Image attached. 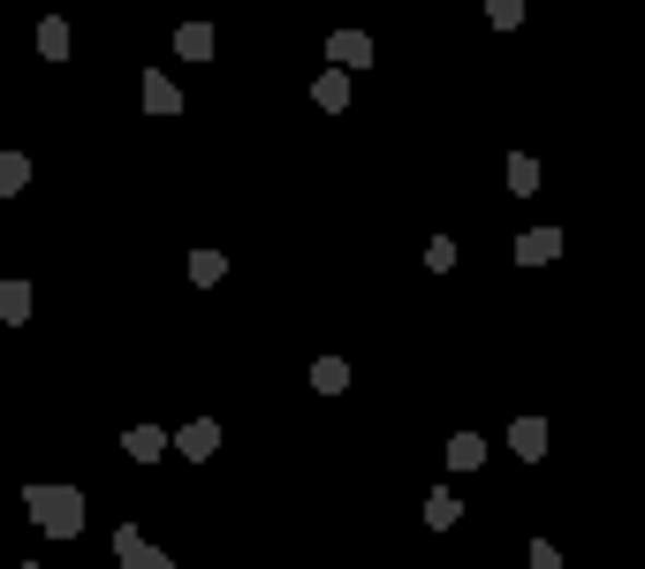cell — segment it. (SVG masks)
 Segmentation results:
<instances>
[{"mask_svg": "<svg viewBox=\"0 0 645 569\" xmlns=\"http://www.w3.org/2000/svg\"><path fill=\"white\" fill-rule=\"evenodd\" d=\"M0 319H8V327L31 319V282H0Z\"/></svg>", "mask_w": 645, "mask_h": 569, "instance_id": "cell-12", "label": "cell"}, {"mask_svg": "<svg viewBox=\"0 0 645 569\" xmlns=\"http://www.w3.org/2000/svg\"><path fill=\"white\" fill-rule=\"evenodd\" d=\"M486 463V440L479 432H456V440H449V471H479Z\"/></svg>", "mask_w": 645, "mask_h": 569, "instance_id": "cell-11", "label": "cell"}, {"mask_svg": "<svg viewBox=\"0 0 645 569\" xmlns=\"http://www.w3.org/2000/svg\"><path fill=\"white\" fill-rule=\"evenodd\" d=\"M23 182H31V159L23 152H0V198H15Z\"/></svg>", "mask_w": 645, "mask_h": 569, "instance_id": "cell-16", "label": "cell"}, {"mask_svg": "<svg viewBox=\"0 0 645 569\" xmlns=\"http://www.w3.org/2000/svg\"><path fill=\"white\" fill-rule=\"evenodd\" d=\"M547 259H562V228H524L516 236V266H547Z\"/></svg>", "mask_w": 645, "mask_h": 569, "instance_id": "cell-3", "label": "cell"}, {"mask_svg": "<svg viewBox=\"0 0 645 569\" xmlns=\"http://www.w3.org/2000/svg\"><path fill=\"white\" fill-rule=\"evenodd\" d=\"M145 115H182V92H175V84H167L160 69H153V76H145Z\"/></svg>", "mask_w": 645, "mask_h": 569, "instance_id": "cell-9", "label": "cell"}, {"mask_svg": "<svg viewBox=\"0 0 645 569\" xmlns=\"http://www.w3.org/2000/svg\"><path fill=\"white\" fill-rule=\"evenodd\" d=\"M312 99H320L326 115H342V107H349V69H326L320 84H312Z\"/></svg>", "mask_w": 645, "mask_h": 569, "instance_id": "cell-8", "label": "cell"}, {"mask_svg": "<svg viewBox=\"0 0 645 569\" xmlns=\"http://www.w3.org/2000/svg\"><path fill=\"white\" fill-rule=\"evenodd\" d=\"M426 266H433V274H449V266H456V244H449V236H433V244H426Z\"/></svg>", "mask_w": 645, "mask_h": 569, "instance_id": "cell-20", "label": "cell"}, {"mask_svg": "<svg viewBox=\"0 0 645 569\" xmlns=\"http://www.w3.org/2000/svg\"><path fill=\"white\" fill-rule=\"evenodd\" d=\"M122 455H130V463H160L167 455V426H130L122 432Z\"/></svg>", "mask_w": 645, "mask_h": 569, "instance_id": "cell-6", "label": "cell"}, {"mask_svg": "<svg viewBox=\"0 0 645 569\" xmlns=\"http://www.w3.org/2000/svg\"><path fill=\"white\" fill-rule=\"evenodd\" d=\"M23 509H31V524H38L46 540H76V532H84V494H76V486H31Z\"/></svg>", "mask_w": 645, "mask_h": 569, "instance_id": "cell-1", "label": "cell"}, {"mask_svg": "<svg viewBox=\"0 0 645 569\" xmlns=\"http://www.w3.org/2000/svg\"><path fill=\"white\" fill-rule=\"evenodd\" d=\"M312 388H320V395H342V388H349V365H342V357H320V365H312Z\"/></svg>", "mask_w": 645, "mask_h": 569, "instance_id": "cell-15", "label": "cell"}, {"mask_svg": "<svg viewBox=\"0 0 645 569\" xmlns=\"http://www.w3.org/2000/svg\"><path fill=\"white\" fill-rule=\"evenodd\" d=\"M486 15H493V31H516L524 23V0H486Z\"/></svg>", "mask_w": 645, "mask_h": 569, "instance_id": "cell-19", "label": "cell"}, {"mask_svg": "<svg viewBox=\"0 0 645 569\" xmlns=\"http://www.w3.org/2000/svg\"><path fill=\"white\" fill-rule=\"evenodd\" d=\"M326 61H334V69H365V61H372V38H365V31H334V38H326Z\"/></svg>", "mask_w": 645, "mask_h": 569, "instance_id": "cell-5", "label": "cell"}, {"mask_svg": "<svg viewBox=\"0 0 645 569\" xmlns=\"http://www.w3.org/2000/svg\"><path fill=\"white\" fill-rule=\"evenodd\" d=\"M456 509H464L456 494H433V501H426V524H433V532H449V524H456Z\"/></svg>", "mask_w": 645, "mask_h": 569, "instance_id": "cell-18", "label": "cell"}, {"mask_svg": "<svg viewBox=\"0 0 645 569\" xmlns=\"http://www.w3.org/2000/svg\"><path fill=\"white\" fill-rule=\"evenodd\" d=\"M23 569H38V562H23Z\"/></svg>", "mask_w": 645, "mask_h": 569, "instance_id": "cell-22", "label": "cell"}, {"mask_svg": "<svg viewBox=\"0 0 645 569\" xmlns=\"http://www.w3.org/2000/svg\"><path fill=\"white\" fill-rule=\"evenodd\" d=\"M509 190H516V198L539 190V159H531V152H509Z\"/></svg>", "mask_w": 645, "mask_h": 569, "instance_id": "cell-14", "label": "cell"}, {"mask_svg": "<svg viewBox=\"0 0 645 569\" xmlns=\"http://www.w3.org/2000/svg\"><path fill=\"white\" fill-rule=\"evenodd\" d=\"M509 448H516L524 463H539V455H547V418H516V426H509Z\"/></svg>", "mask_w": 645, "mask_h": 569, "instance_id": "cell-7", "label": "cell"}, {"mask_svg": "<svg viewBox=\"0 0 645 569\" xmlns=\"http://www.w3.org/2000/svg\"><path fill=\"white\" fill-rule=\"evenodd\" d=\"M175 54H182V61H213V31H205V23H182V31H175Z\"/></svg>", "mask_w": 645, "mask_h": 569, "instance_id": "cell-10", "label": "cell"}, {"mask_svg": "<svg viewBox=\"0 0 645 569\" xmlns=\"http://www.w3.org/2000/svg\"><path fill=\"white\" fill-rule=\"evenodd\" d=\"M38 54H46V61H69V23H61V15L38 23Z\"/></svg>", "mask_w": 645, "mask_h": 569, "instance_id": "cell-13", "label": "cell"}, {"mask_svg": "<svg viewBox=\"0 0 645 569\" xmlns=\"http://www.w3.org/2000/svg\"><path fill=\"white\" fill-rule=\"evenodd\" d=\"M175 448H182L190 463H205V455H220V426H213V418H190V426L175 432Z\"/></svg>", "mask_w": 645, "mask_h": 569, "instance_id": "cell-4", "label": "cell"}, {"mask_svg": "<svg viewBox=\"0 0 645 569\" xmlns=\"http://www.w3.org/2000/svg\"><path fill=\"white\" fill-rule=\"evenodd\" d=\"M220 274H228V259H220V251H190V282H198V288H213Z\"/></svg>", "mask_w": 645, "mask_h": 569, "instance_id": "cell-17", "label": "cell"}, {"mask_svg": "<svg viewBox=\"0 0 645 569\" xmlns=\"http://www.w3.org/2000/svg\"><path fill=\"white\" fill-rule=\"evenodd\" d=\"M531 569H562V555H554V547L539 540V547H531Z\"/></svg>", "mask_w": 645, "mask_h": 569, "instance_id": "cell-21", "label": "cell"}, {"mask_svg": "<svg viewBox=\"0 0 645 569\" xmlns=\"http://www.w3.org/2000/svg\"><path fill=\"white\" fill-rule=\"evenodd\" d=\"M115 555H122V569H175V555H167V547H153L138 524H122V532H115Z\"/></svg>", "mask_w": 645, "mask_h": 569, "instance_id": "cell-2", "label": "cell"}]
</instances>
